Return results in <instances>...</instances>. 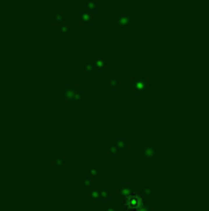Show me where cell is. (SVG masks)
Instances as JSON below:
<instances>
[{
	"mask_svg": "<svg viewBox=\"0 0 209 211\" xmlns=\"http://www.w3.org/2000/svg\"><path fill=\"white\" fill-rule=\"evenodd\" d=\"M77 20H79L80 25L89 26L92 23V16H90L89 12H80V13H77Z\"/></svg>",
	"mask_w": 209,
	"mask_h": 211,
	"instance_id": "6da1fadb",
	"label": "cell"
},
{
	"mask_svg": "<svg viewBox=\"0 0 209 211\" xmlns=\"http://www.w3.org/2000/svg\"><path fill=\"white\" fill-rule=\"evenodd\" d=\"M130 15H126V13H123V15H116V23L119 25V26H129L130 25Z\"/></svg>",
	"mask_w": 209,
	"mask_h": 211,
	"instance_id": "7a4b0ae2",
	"label": "cell"
},
{
	"mask_svg": "<svg viewBox=\"0 0 209 211\" xmlns=\"http://www.w3.org/2000/svg\"><path fill=\"white\" fill-rule=\"evenodd\" d=\"M66 18V15L63 13V12H54L52 16V25H57V26H60L62 23H63V20Z\"/></svg>",
	"mask_w": 209,
	"mask_h": 211,
	"instance_id": "3957f363",
	"label": "cell"
},
{
	"mask_svg": "<svg viewBox=\"0 0 209 211\" xmlns=\"http://www.w3.org/2000/svg\"><path fill=\"white\" fill-rule=\"evenodd\" d=\"M85 7L87 9V12H93V13L99 10V4L96 0H85Z\"/></svg>",
	"mask_w": 209,
	"mask_h": 211,
	"instance_id": "277c9868",
	"label": "cell"
},
{
	"mask_svg": "<svg viewBox=\"0 0 209 211\" xmlns=\"http://www.w3.org/2000/svg\"><path fill=\"white\" fill-rule=\"evenodd\" d=\"M93 63H95V66H96V69H103L104 68V60L102 57H96L95 60H93Z\"/></svg>",
	"mask_w": 209,
	"mask_h": 211,
	"instance_id": "5b68a950",
	"label": "cell"
},
{
	"mask_svg": "<svg viewBox=\"0 0 209 211\" xmlns=\"http://www.w3.org/2000/svg\"><path fill=\"white\" fill-rule=\"evenodd\" d=\"M70 29V26H68V25H60V26H57V30L60 32V33H65V32H69Z\"/></svg>",
	"mask_w": 209,
	"mask_h": 211,
	"instance_id": "8992f818",
	"label": "cell"
},
{
	"mask_svg": "<svg viewBox=\"0 0 209 211\" xmlns=\"http://www.w3.org/2000/svg\"><path fill=\"white\" fill-rule=\"evenodd\" d=\"M95 69H96V68H95V63H93V62H89L86 65V70H95Z\"/></svg>",
	"mask_w": 209,
	"mask_h": 211,
	"instance_id": "52a82bcc",
	"label": "cell"
}]
</instances>
